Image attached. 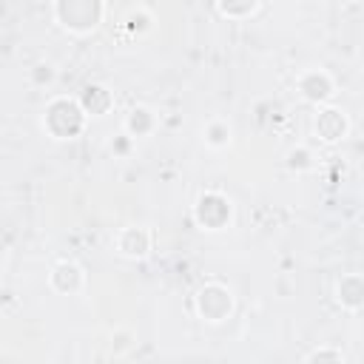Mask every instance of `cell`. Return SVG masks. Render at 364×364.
<instances>
[{
  "label": "cell",
  "mask_w": 364,
  "mask_h": 364,
  "mask_svg": "<svg viewBox=\"0 0 364 364\" xmlns=\"http://www.w3.org/2000/svg\"><path fill=\"white\" fill-rule=\"evenodd\" d=\"M105 6L102 3H91V0H68V3H54V14L60 20L63 28L68 31H91L100 20H102Z\"/></svg>",
  "instance_id": "obj_1"
},
{
  "label": "cell",
  "mask_w": 364,
  "mask_h": 364,
  "mask_svg": "<svg viewBox=\"0 0 364 364\" xmlns=\"http://www.w3.org/2000/svg\"><path fill=\"white\" fill-rule=\"evenodd\" d=\"M196 304H199V313H202L208 321H222V318L230 313L233 299H230V290H225L222 284H208V287L199 290Z\"/></svg>",
  "instance_id": "obj_2"
},
{
  "label": "cell",
  "mask_w": 364,
  "mask_h": 364,
  "mask_svg": "<svg viewBox=\"0 0 364 364\" xmlns=\"http://www.w3.org/2000/svg\"><path fill=\"white\" fill-rule=\"evenodd\" d=\"M316 131L321 134V139L333 142V139L344 136V131H347V119H344L338 111L327 108V111H321V114H318V119H316Z\"/></svg>",
  "instance_id": "obj_3"
},
{
  "label": "cell",
  "mask_w": 364,
  "mask_h": 364,
  "mask_svg": "<svg viewBox=\"0 0 364 364\" xmlns=\"http://www.w3.org/2000/svg\"><path fill=\"white\" fill-rule=\"evenodd\" d=\"M304 77H307V80H313V85L299 80V88H301V94H304L307 100L321 102V100H327V97L333 94V82H330V77H327L324 71H307Z\"/></svg>",
  "instance_id": "obj_4"
},
{
  "label": "cell",
  "mask_w": 364,
  "mask_h": 364,
  "mask_svg": "<svg viewBox=\"0 0 364 364\" xmlns=\"http://www.w3.org/2000/svg\"><path fill=\"white\" fill-rule=\"evenodd\" d=\"M338 301L347 307L364 304V276H347L338 282Z\"/></svg>",
  "instance_id": "obj_5"
},
{
  "label": "cell",
  "mask_w": 364,
  "mask_h": 364,
  "mask_svg": "<svg viewBox=\"0 0 364 364\" xmlns=\"http://www.w3.org/2000/svg\"><path fill=\"white\" fill-rule=\"evenodd\" d=\"M119 236H122V239H131V245H119V250H122L125 256H145L148 247H151V236H148V230H142V228H128V230H122Z\"/></svg>",
  "instance_id": "obj_6"
},
{
  "label": "cell",
  "mask_w": 364,
  "mask_h": 364,
  "mask_svg": "<svg viewBox=\"0 0 364 364\" xmlns=\"http://www.w3.org/2000/svg\"><path fill=\"white\" fill-rule=\"evenodd\" d=\"M228 139H230V128L225 125V122H210L208 128H205V142L208 145H213V148H222V145H228Z\"/></svg>",
  "instance_id": "obj_7"
},
{
  "label": "cell",
  "mask_w": 364,
  "mask_h": 364,
  "mask_svg": "<svg viewBox=\"0 0 364 364\" xmlns=\"http://www.w3.org/2000/svg\"><path fill=\"white\" fill-rule=\"evenodd\" d=\"M222 14L228 17H250L253 11H259V3H245V6H216Z\"/></svg>",
  "instance_id": "obj_8"
}]
</instances>
